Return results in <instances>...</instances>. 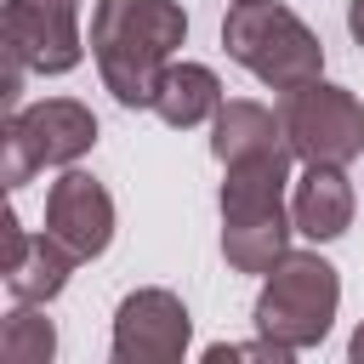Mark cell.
Returning <instances> with one entry per match:
<instances>
[{"mask_svg": "<svg viewBox=\"0 0 364 364\" xmlns=\"http://www.w3.org/2000/svg\"><path fill=\"white\" fill-rule=\"evenodd\" d=\"M290 148L279 154H250L222 165V256L233 273H273L290 256V210H284V182H290Z\"/></svg>", "mask_w": 364, "mask_h": 364, "instance_id": "2", "label": "cell"}, {"mask_svg": "<svg viewBox=\"0 0 364 364\" xmlns=\"http://www.w3.org/2000/svg\"><path fill=\"white\" fill-rule=\"evenodd\" d=\"M341 307V279L318 250H290L273 273H262V296H256V330L273 336L290 353H307L330 336Z\"/></svg>", "mask_w": 364, "mask_h": 364, "instance_id": "4", "label": "cell"}, {"mask_svg": "<svg viewBox=\"0 0 364 364\" xmlns=\"http://www.w3.org/2000/svg\"><path fill=\"white\" fill-rule=\"evenodd\" d=\"M290 222L313 245L341 239L353 228V182L341 176V165H301V176L290 188Z\"/></svg>", "mask_w": 364, "mask_h": 364, "instance_id": "11", "label": "cell"}, {"mask_svg": "<svg viewBox=\"0 0 364 364\" xmlns=\"http://www.w3.org/2000/svg\"><path fill=\"white\" fill-rule=\"evenodd\" d=\"M51 353H57L51 318H40V307L17 301L6 313V324H0V358L6 364H51Z\"/></svg>", "mask_w": 364, "mask_h": 364, "instance_id": "14", "label": "cell"}, {"mask_svg": "<svg viewBox=\"0 0 364 364\" xmlns=\"http://www.w3.org/2000/svg\"><path fill=\"white\" fill-rule=\"evenodd\" d=\"M74 262H80V256H74L63 239H51V233H28L17 216H6V262H0V273H6L11 301L46 307L51 296H63Z\"/></svg>", "mask_w": 364, "mask_h": 364, "instance_id": "10", "label": "cell"}, {"mask_svg": "<svg viewBox=\"0 0 364 364\" xmlns=\"http://www.w3.org/2000/svg\"><path fill=\"white\" fill-rule=\"evenodd\" d=\"M46 233L63 239L80 262L102 256L114 239V199L91 171H63L46 193Z\"/></svg>", "mask_w": 364, "mask_h": 364, "instance_id": "9", "label": "cell"}, {"mask_svg": "<svg viewBox=\"0 0 364 364\" xmlns=\"http://www.w3.org/2000/svg\"><path fill=\"white\" fill-rule=\"evenodd\" d=\"M0 148H6L0 182L23 188L46 165H74L80 154H91L97 148V114L74 97H46V102H28V108H11Z\"/></svg>", "mask_w": 364, "mask_h": 364, "instance_id": "5", "label": "cell"}, {"mask_svg": "<svg viewBox=\"0 0 364 364\" xmlns=\"http://www.w3.org/2000/svg\"><path fill=\"white\" fill-rule=\"evenodd\" d=\"M228 358H273V364H290L296 353H290V347H279L273 336H262V341H239V347H228V341H216V347L205 353V364H228Z\"/></svg>", "mask_w": 364, "mask_h": 364, "instance_id": "15", "label": "cell"}, {"mask_svg": "<svg viewBox=\"0 0 364 364\" xmlns=\"http://www.w3.org/2000/svg\"><path fill=\"white\" fill-rule=\"evenodd\" d=\"M188 40V11L176 0H97L91 57L119 108H154L171 51Z\"/></svg>", "mask_w": 364, "mask_h": 364, "instance_id": "1", "label": "cell"}, {"mask_svg": "<svg viewBox=\"0 0 364 364\" xmlns=\"http://www.w3.org/2000/svg\"><path fill=\"white\" fill-rule=\"evenodd\" d=\"M279 119L301 165H353L364 154V102L347 85L307 80L296 91H279Z\"/></svg>", "mask_w": 364, "mask_h": 364, "instance_id": "6", "label": "cell"}, {"mask_svg": "<svg viewBox=\"0 0 364 364\" xmlns=\"http://www.w3.org/2000/svg\"><path fill=\"white\" fill-rule=\"evenodd\" d=\"M216 108H222V80H216V68H205V63H171V68L159 74L154 114H159L165 125L188 131V125L216 119Z\"/></svg>", "mask_w": 364, "mask_h": 364, "instance_id": "13", "label": "cell"}, {"mask_svg": "<svg viewBox=\"0 0 364 364\" xmlns=\"http://www.w3.org/2000/svg\"><path fill=\"white\" fill-rule=\"evenodd\" d=\"M0 46L17 51L34 74H68L85 57L80 40V0H6Z\"/></svg>", "mask_w": 364, "mask_h": 364, "instance_id": "7", "label": "cell"}, {"mask_svg": "<svg viewBox=\"0 0 364 364\" xmlns=\"http://www.w3.org/2000/svg\"><path fill=\"white\" fill-rule=\"evenodd\" d=\"M347 358H353V364H364V324L353 330V341H347Z\"/></svg>", "mask_w": 364, "mask_h": 364, "instance_id": "17", "label": "cell"}, {"mask_svg": "<svg viewBox=\"0 0 364 364\" xmlns=\"http://www.w3.org/2000/svg\"><path fill=\"white\" fill-rule=\"evenodd\" d=\"M193 318L176 290H131L114 313V364H176L188 353Z\"/></svg>", "mask_w": 364, "mask_h": 364, "instance_id": "8", "label": "cell"}, {"mask_svg": "<svg viewBox=\"0 0 364 364\" xmlns=\"http://www.w3.org/2000/svg\"><path fill=\"white\" fill-rule=\"evenodd\" d=\"M279 148H290V136H284V119L273 108H262L250 97H233V102L216 108V119H210V154L222 165L250 159V154H279Z\"/></svg>", "mask_w": 364, "mask_h": 364, "instance_id": "12", "label": "cell"}, {"mask_svg": "<svg viewBox=\"0 0 364 364\" xmlns=\"http://www.w3.org/2000/svg\"><path fill=\"white\" fill-rule=\"evenodd\" d=\"M222 46L239 68H250L273 91H296V85L324 74L318 34L284 0H233L222 17Z\"/></svg>", "mask_w": 364, "mask_h": 364, "instance_id": "3", "label": "cell"}, {"mask_svg": "<svg viewBox=\"0 0 364 364\" xmlns=\"http://www.w3.org/2000/svg\"><path fill=\"white\" fill-rule=\"evenodd\" d=\"M347 34L364 46V0H347Z\"/></svg>", "mask_w": 364, "mask_h": 364, "instance_id": "16", "label": "cell"}]
</instances>
